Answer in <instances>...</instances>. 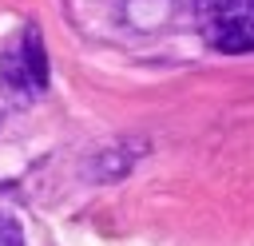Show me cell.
<instances>
[{"label":"cell","instance_id":"2","mask_svg":"<svg viewBox=\"0 0 254 246\" xmlns=\"http://www.w3.org/2000/svg\"><path fill=\"white\" fill-rule=\"evenodd\" d=\"M198 16L214 52H254V0H210Z\"/></svg>","mask_w":254,"mask_h":246},{"label":"cell","instance_id":"1","mask_svg":"<svg viewBox=\"0 0 254 246\" xmlns=\"http://www.w3.org/2000/svg\"><path fill=\"white\" fill-rule=\"evenodd\" d=\"M0 87L12 99H36L48 87V52L36 24H24L16 40L0 52Z\"/></svg>","mask_w":254,"mask_h":246},{"label":"cell","instance_id":"3","mask_svg":"<svg viewBox=\"0 0 254 246\" xmlns=\"http://www.w3.org/2000/svg\"><path fill=\"white\" fill-rule=\"evenodd\" d=\"M0 246H24V230H20V222H16L12 214H4V210H0Z\"/></svg>","mask_w":254,"mask_h":246},{"label":"cell","instance_id":"4","mask_svg":"<svg viewBox=\"0 0 254 246\" xmlns=\"http://www.w3.org/2000/svg\"><path fill=\"white\" fill-rule=\"evenodd\" d=\"M194 4H198V8H202V4H210V0H194Z\"/></svg>","mask_w":254,"mask_h":246}]
</instances>
